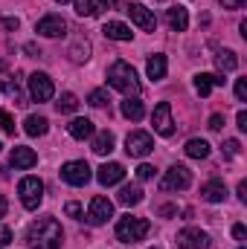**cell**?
Listing matches in <instances>:
<instances>
[{
    "mask_svg": "<svg viewBox=\"0 0 247 249\" xmlns=\"http://www.w3.org/2000/svg\"><path fill=\"white\" fill-rule=\"evenodd\" d=\"M108 84H111L114 90L125 93L128 99L143 93V84H140V78H137V70L128 61H114L108 67Z\"/></svg>",
    "mask_w": 247,
    "mask_h": 249,
    "instance_id": "7a4b0ae2",
    "label": "cell"
},
{
    "mask_svg": "<svg viewBox=\"0 0 247 249\" xmlns=\"http://www.w3.org/2000/svg\"><path fill=\"white\" fill-rule=\"evenodd\" d=\"M236 96H239V102H247V78L236 81Z\"/></svg>",
    "mask_w": 247,
    "mask_h": 249,
    "instance_id": "8d00e7d4",
    "label": "cell"
},
{
    "mask_svg": "<svg viewBox=\"0 0 247 249\" xmlns=\"http://www.w3.org/2000/svg\"><path fill=\"white\" fill-rule=\"evenodd\" d=\"M18 194H21L23 209L35 212V209L41 206V200H44V183H41L38 177H23V180L18 183Z\"/></svg>",
    "mask_w": 247,
    "mask_h": 249,
    "instance_id": "277c9868",
    "label": "cell"
},
{
    "mask_svg": "<svg viewBox=\"0 0 247 249\" xmlns=\"http://www.w3.org/2000/svg\"><path fill=\"white\" fill-rule=\"evenodd\" d=\"M178 249H206L209 247V235L206 232H201V229H195V226H189L184 232H178Z\"/></svg>",
    "mask_w": 247,
    "mask_h": 249,
    "instance_id": "7c38bea8",
    "label": "cell"
},
{
    "mask_svg": "<svg viewBox=\"0 0 247 249\" xmlns=\"http://www.w3.org/2000/svg\"><path fill=\"white\" fill-rule=\"evenodd\" d=\"M128 15H131V20L143 29V32H154L157 29V18H154V12L151 9H145L143 3H128V9H125Z\"/></svg>",
    "mask_w": 247,
    "mask_h": 249,
    "instance_id": "8fae6325",
    "label": "cell"
},
{
    "mask_svg": "<svg viewBox=\"0 0 247 249\" xmlns=\"http://www.w3.org/2000/svg\"><path fill=\"white\" fill-rule=\"evenodd\" d=\"M64 232L56 217H38L26 229V244L32 249H62Z\"/></svg>",
    "mask_w": 247,
    "mask_h": 249,
    "instance_id": "6da1fadb",
    "label": "cell"
},
{
    "mask_svg": "<svg viewBox=\"0 0 247 249\" xmlns=\"http://www.w3.org/2000/svg\"><path fill=\"white\" fill-rule=\"evenodd\" d=\"M26 81H29V96H32L35 102H50V99H53L56 87H53V78H50L47 72H32Z\"/></svg>",
    "mask_w": 247,
    "mask_h": 249,
    "instance_id": "ba28073f",
    "label": "cell"
},
{
    "mask_svg": "<svg viewBox=\"0 0 247 249\" xmlns=\"http://www.w3.org/2000/svg\"><path fill=\"white\" fill-rule=\"evenodd\" d=\"M114 217V203L108 197H93L90 200V209H87V223L90 226H102Z\"/></svg>",
    "mask_w": 247,
    "mask_h": 249,
    "instance_id": "9c48e42d",
    "label": "cell"
},
{
    "mask_svg": "<svg viewBox=\"0 0 247 249\" xmlns=\"http://www.w3.org/2000/svg\"><path fill=\"white\" fill-rule=\"evenodd\" d=\"M239 200H242V203H247V183H245V180L239 183Z\"/></svg>",
    "mask_w": 247,
    "mask_h": 249,
    "instance_id": "ee69618b",
    "label": "cell"
},
{
    "mask_svg": "<svg viewBox=\"0 0 247 249\" xmlns=\"http://www.w3.org/2000/svg\"><path fill=\"white\" fill-rule=\"evenodd\" d=\"M64 214H67V217H76V220H82V217H84V212H82V206H79V203H67V206H64Z\"/></svg>",
    "mask_w": 247,
    "mask_h": 249,
    "instance_id": "d6a6232c",
    "label": "cell"
},
{
    "mask_svg": "<svg viewBox=\"0 0 247 249\" xmlns=\"http://www.w3.org/2000/svg\"><path fill=\"white\" fill-rule=\"evenodd\" d=\"M56 107H59V113H76L79 110V99L73 93H64L62 99L56 102Z\"/></svg>",
    "mask_w": 247,
    "mask_h": 249,
    "instance_id": "f1b7e54d",
    "label": "cell"
},
{
    "mask_svg": "<svg viewBox=\"0 0 247 249\" xmlns=\"http://www.w3.org/2000/svg\"><path fill=\"white\" fill-rule=\"evenodd\" d=\"M125 151H128V157H137V160L148 157V154L154 151L151 133H145V130H131V133L125 136Z\"/></svg>",
    "mask_w": 247,
    "mask_h": 249,
    "instance_id": "5b68a950",
    "label": "cell"
},
{
    "mask_svg": "<svg viewBox=\"0 0 247 249\" xmlns=\"http://www.w3.org/2000/svg\"><path fill=\"white\" fill-rule=\"evenodd\" d=\"M96 180H99L102 186H117V183L125 180V168L120 162H105V165L96 171Z\"/></svg>",
    "mask_w": 247,
    "mask_h": 249,
    "instance_id": "5bb4252c",
    "label": "cell"
},
{
    "mask_svg": "<svg viewBox=\"0 0 247 249\" xmlns=\"http://www.w3.org/2000/svg\"><path fill=\"white\" fill-rule=\"evenodd\" d=\"M0 148H3V145H0Z\"/></svg>",
    "mask_w": 247,
    "mask_h": 249,
    "instance_id": "681fc988",
    "label": "cell"
},
{
    "mask_svg": "<svg viewBox=\"0 0 247 249\" xmlns=\"http://www.w3.org/2000/svg\"><path fill=\"white\" fill-rule=\"evenodd\" d=\"M218 3H221L224 9H242V6H245L247 0H218Z\"/></svg>",
    "mask_w": 247,
    "mask_h": 249,
    "instance_id": "f35d334b",
    "label": "cell"
},
{
    "mask_svg": "<svg viewBox=\"0 0 247 249\" xmlns=\"http://www.w3.org/2000/svg\"><path fill=\"white\" fill-rule=\"evenodd\" d=\"M236 122H239V127H242V130H247V110H239Z\"/></svg>",
    "mask_w": 247,
    "mask_h": 249,
    "instance_id": "7bdbcfd3",
    "label": "cell"
},
{
    "mask_svg": "<svg viewBox=\"0 0 247 249\" xmlns=\"http://www.w3.org/2000/svg\"><path fill=\"white\" fill-rule=\"evenodd\" d=\"M221 127H224V116H221V113L209 116V130H221Z\"/></svg>",
    "mask_w": 247,
    "mask_h": 249,
    "instance_id": "74e56055",
    "label": "cell"
},
{
    "mask_svg": "<svg viewBox=\"0 0 247 249\" xmlns=\"http://www.w3.org/2000/svg\"><path fill=\"white\" fill-rule=\"evenodd\" d=\"M35 32L44 35V38H62L64 32H67V20H64L62 15H47V18H41L35 23Z\"/></svg>",
    "mask_w": 247,
    "mask_h": 249,
    "instance_id": "4fadbf2b",
    "label": "cell"
},
{
    "mask_svg": "<svg viewBox=\"0 0 247 249\" xmlns=\"http://www.w3.org/2000/svg\"><path fill=\"white\" fill-rule=\"evenodd\" d=\"M117 200H120L123 206H140V203H143V188L140 186H123L120 194H117Z\"/></svg>",
    "mask_w": 247,
    "mask_h": 249,
    "instance_id": "484cf974",
    "label": "cell"
},
{
    "mask_svg": "<svg viewBox=\"0 0 247 249\" xmlns=\"http://www.w3.org/2000/svg\"><path fill=\"white\" fill-rule=\"evenodd\" d=\"M3 214H6V200L0 197V217H3Z\"/></svg>",
    "mask_w": 247,
    "mask_h": 249,
    "instance_id": "bcb514c9",
    "label": "cell"
},
{
    "mask_svg": "<svg viewBox=\"0 0 247 249\" xmlns=\"http://www.w3.org/2000/svg\"><path fill=\"white\" fill-rule=\"evenodd\" d=\"M212 87H224V78H221V75H212V72H198V75H195V90H198V96H209Z\"/></svg>",
    "mask_w": 247,
    "mask_h": 249,
    "instance_id": "2e32d148",
    "label": "cell"
},
{
    "mask_svg": "<svg viewBox=\"0 0 247 249\" xmlns=\"http://www.w3.org/2000/svg\"><path fill=\"white\" fill-rule=\"evenodd\" d=\"M70 61L73 64H84L87 58H90V41L84 38V35H76L73 38V44H70Z\"/></svg>",
    "mask_w": 247,
    "mask_h": 249,
    "instance_id": "9a60e30c",
    "label": "cell"
},
{
    "mask_svg": "<svg viewBox=\"0 0 247 249\" xmlns=\"http://www.w3.org/2000/svg\"><path fill=\"white\" fill-rule=\"evenodd\" d=\"M67 130H70V136H73V139L84 142V139H90V136H93V122H90V119H84V116H79V119H73V122L67 124Z\"/></svg>",
    "mask_w": 247,
    "mask_h": 249,
    "instance_id": "ffe728a7",
    "label": "cell"
},
{
    "mask_svg": "<svg viewBox=\"0 0 247 249\" xmlns=\"http://www.w3.org/2000/svg\"><path fill=\"white\" fill-rule=\"evenodd\" d=\"M99 3H102V6H108V9H114V6H117L120 0H99Z\"/></svg>",
    "mask_w": 247,
    "mask_h": 249,
    "instance_id": "f6af8a7d",
    "label": "cell"
},
{
    "mask_svg": "<svg viewBox=\"0 0 247 249\" xmlns=\"http://www.w3.org/2000/svg\"><path fill=\"white\" fill-rule=\"evenodd\" d=\"M0 127H3L6 133H15V119H12L6 110H0Z\"/></svg>",
    "mask_w": 247,
    "mask_h": 249,
    "instance_id": "836d02e7",
    "label": "cell"
},
{
    "mask_svg": "<svg viewBox=\"0 0 247 249\" xmlns=\"http://www.w3.org/2000/svg\"><path fill=\"white\" fill-rule=\"evenodd\" d=\"M184 151H186V157H192V160H206L209 157V142L206 139H189Z\"/></svg>",
    "mask_w": 247,
    "mask_h": 249,
    "instance_id": "4316f807",
    "label": "cell"
},
{
    "mask_svg": "<svg viewBox=\"0 0 247 249\" xmlns=\"http://www.w3.org/2000/svg\"><path fill=\"white\" fill-rule=\"evenodd\" d=\"M56 3H70V0H56Z\"/></svg>",
    "mask_w": 247,
    "mask_h": 249,
    "instance_id": "7dc6e473",
    "label": "cell"
},
{
    "mask_svg": "<svg viewBox=\"0 0 247 249\" xmlns=\"http://www.w3.org/2000/svg\"><path fill=\"white\" fill-rule=\"evenodd\" d=\"M102 32H105V38H114V41H131V26H125L120 20H108L105 26H102Z\"/></svg>",
    "mask_w": 247,
    "mask_h": 249,
    "instance_id": "7402d4cb",
    "label": "cell"
},
{
    "mask_svg": "<svg viewBox=\"0 0 247 249\" xmlns=\"http://www.w3.org/2000/svg\"><path fill=\"white\" fill-rule=\"evenodd\" d=\"M148 220L145 217H131V214H125L117 220V238L123 241V244H137V241H143L145 235H148Z\"/></svg>",
    "mask_w": 247,
    "mask_h": 249,
    "instance_id": "3957f363",
    "label": "cell"
},
{
    "mask_svg": "<svg viewBox=\"0 0 247 249\" xmlns=\"http://www.w3.org/2000/svg\"><path fill=\"white\" fill-rule=\"evenodd\" d=\"M90 148H93V154H99V157L111 154V151H114V133H111V130H102V133H96Z\"/></svg>",
    "mask_w": 247,
    "mask_h": 249,
    "instance_id": "cb8c5ba5",
    "label": "cell"
},
{
    "mask_svg": "<svg viewBox=\"0 0 247 249\" xmlns=\"http://www.w3.org/2000/svg\"><path fill=\"white\" fill-rule=\"evenodd\" d=\"M166 23H169L172 32H186V26H189V12H186L184 6H172V9L166 12Z\"/></svg>",
    "mask_w": 247,
    "mask_h": 249,
    "instance_id": "e0dca14e",
    "label": "cell"
},
{
    "mask_svg": "<svg viewBox=\"0 0 247 249\" xmlns=\"http://www.w3.org/2000/svg\"><path fill=\"white\" fill-rule=\"evenodd\" d=\"M0 90H3V87H0Z\"/></svg>",
    "mask_w": 247,
    "mask_h": 249,
    "instance_id": "f907efd6",
    "label": "cell"
},
{
    "mask_svg": "<svg viewBox=\"0 0 247 249\" xmlns=\"http://www.w3.org/2000/svg\"><path fill=\"white\" fill-rule=\"evenodd\" d=\"M201 197H204L206 203H221V200L227 197V186H224L221 180H209V183L201 186Z\"/></svg>",
    "mask_w": 247,
    "mask_h": 249,
    "instance_id": "d6986e66",
    "label": "cell"
},
{
    "mask_svg": "<svg viewBox=\"0 0 247 249\" xmlns=\"http://www.w3.org/2000/svg\"><path fill=\"white\" fill-rule=\"evenodd\" d=\"M166 67H169V64H166V55H160V53H157V55H151V58H148L145 72H148V78H151V81H160V78H166Z\"/></svg>",
    "mask_w": 247,
    "mask_h": 249,
    "instance_id": "603a6c76",
    "label": "cell"
},
{
    "mask_svg": "<svg viewBox=\"0 0 247 249\" xmlns=\"http://www.w3.org/2000/svg\"><path fill=\"white\" fill-rule=\"evenodd\" d=\"M233 238H236V241H245V238H247V229L242 226V223H236V226H233Z\"/></svg>",
    "mask_w": 247,
    "mask_h": 249,
    "instance_id": "ab89813d",
    "label": "cell"
},
{
    "mask_svg": "<svg viewBox=\"0 0 247 249\" xmlns=\"http://www.w3.org/2000/svg\"><path fill=\"white\" fill-rule=\"evenodd\" d=\"M151 177H154V168H151L148 162H143V165L137 168V180H143V183H145V180H151Z\"/></svg>",
    "mask_w": 247,
    "mask_h": 249,
    "instance_id": "d590c367",
    "label": "cell"
},
{
    "mask_svg": "<svg viewBox=\"0 0 247 249\" xmlns=\"http://www.w3.org/2000/svg\"><path fill=\"white\" fill-rule=\"evenodd\" d=\"M6 93H9V96H12V99H15V105H26V102H23V96H21V90H18V84H15V81H9V84H6Z\"/></svg>",
    "mask_w": 247,
    "mask_h": 249,
    "instance_id": "e575fe53",
    "label": "cell"
},
{
    "mask_svg": "<svg viewBox=\"0 0 247 249\" xmlns=\"http://www.w3.org/2000/svg\"><path fill=\"white\" fill-rule=\"evenodd\" d=\"M239 148H242V145H239V139H227V142L221 145V151H224V157H227V160L239 157Z\"/></svg>",
    "mask_w": 247,
    "mask_h": 249,
    "instance_id": "1f68e13d",
    "label": "cell"
},
{
    "mask_svg": "<svg viewBox=\"0 0 247 249\" xmlns=\"http://www.w3.org/2000/svg\"><path fill=\"white\" fill-rule=\"evenodd\" d=\"M76 3V15L79 18H96V0H73Z\"/></svg>",
    "mask_w": 247,
    "mask_h": 249,
    "instance_id": "f546056e",
    "label": "cell"
},
{
    "mask_svg": "<svg viewBox=\"0 0 247 249\" xmlns=\"http://www.w3.org/2000/svg\"><path fill=\"white\" fill-rule=\"evenodd\" d=\"M0 249H3V244H0Z\"/></svg>",
    "mask_w": 247,
    "mask_h": 249,
    "instance_id": "c3c4849f",
    "label": "cell"
},
{
    "mask_svg": "<svg viewBox=\"0 0 247 249\" xmlns=\"http://www.w3.org/2000/svg\"><path fill=\"white\" fill-rule=\"evenodd\" d=\"M3 26H6V29H18L21 20H18V18H3Z\"/></svg>",
    "mask_w": 247,
    "mask_h": 249,
    "instance_id": "b9f144b4",
    "label": "cell"
},
{
    "mask_svg": "<svg viewBox=\"0 0 247 249\" xmlns=\"http://www.w3.org/2000/svg\"><path fill=\"white\" fill-rule=\"evenodd\" d=\"M120 110H123V116H125V119H131V122H140V119L145 116V107H143V102H140L137 96L125 99L123 105H120Z\"/></svg>",
    "mask_w": 247,
    "mask_h": 249,
    "instance_id": "44dd1931",
    "label": "cell"
},
{
    "mask_svg": "<svg viewBox=\"0 0 247 249\" xmlns=\"http://www.w3.org/2000/svg\"><path fill=\"white\" fill-rule=\"evenodd\" d=\"M90 165L84 162V160H73V162H64L62 165V180L67 186H87L90 183Z\"/></svg>",
    "mask_w": 247,
    "mask_h": 249,
    "instance_id": "8992f818",
    "label": "cell"
},
{
    "mask_svg": "<svg viewBox=\"0 0 247 249\" xmlns=\"http://www.w3.org/2000/svg\"><path fill=\"white\" fill-rule=\"evenodd\" d=\"M189 186H192V171H189L186 165H172V168L166 171L163 183H160L163 191H184V188H189Z\"/></svg>",
    "mask_w": 247,
    "mask_h": 249,
    "instance_id": "52a82bcc",
    "label": "cell"
},
{
    "mask_svg": "<svg viewBox=\"0 0 247 249\" xmlns=\"http://www.w3.org/2000/svg\"><path fill=\"white\" fill-rule=\"evenodd\" d=\"M9 160H12L15 168H32V165L38 162V154H35L32 148H21V145H18V148H12V157H9Z\"/></svg>",
    "mask_w": 247,
    "mask_h": 249,
    "instance_id": "ac0fdd59",
    "label": "cell"
},
{
    "mask_svg": "<svg viewBox=\"0 0 247 249\" xmlns=\"http://www.w3.org/2000/svg\"><path fill=\"white\" fill-rule=\"evenodd\" d=\"M215 67H218L221 72H233V70L239 67L236 53H233V50H218V53H215Z\"/></svg>",
    "mask_w": 247,
    "mask_h": 249,
    "instance_id": "83f0119b",
    "label": "cell"
},
{
    "mask_svg": "<svg viewBox=\"0 0 247 249\" xmlns=\"http://www.w3.org/2000/svg\"><path fill=\"white\" fill-rule=\"evenodd\" d=\"M47 127H50V122L44 119V116H26V122H23V133L26 136H44L47 133Z\"/></svg>",
    "mask_w": 247,
    "mask_h": 249,
    "instance_id": "d4e9b609",
    "label": "cell"
},
{
    "mask_svg": "<svg viewBox=\"0 0 247 249\" xmlns=\"http://www.w3.org/2000/svg\"><path fill=\"white\" fill-rule=\"evenodd\" d=\"M0 244H3V247H9V244H12V232H9L6 226H0Z\"/></svg>",
    "mask_w": 247,
    "mask_h": 249,
    "instance_id": "60d3db41",
    "label": "cell"
},
{
    "mask_svg": "<svg viewBox=\"0 0 247 249\" xmlns=\"http://www.w3.org/2000/svg\"><path fill=\"white\" fill-rule=\"evenodd\" d=\"M87 105H93V107H105V105H108V90H93V93L87 96Z\"/></svg>",
    "mask_w": 247,
    "mask_h": 249,
    "instance_id": "4dcf8cb0",
    "label": "cell"
},
{
    "mask_svg": "<svg viewBox=\"0 0 247 249\" xmlns=\"http://www.w3.org/2000/svg\"><path fill=\"white\" fill-rule=\"evenodd\" d=\"M151 124L160 136H172L175 133V119H172V105L169 102H160L151 113Z\"/></svg>",
    "mask_w": 247,
    "mask_h": 249,
    "instance_id": "30bf717a",
    "label": "cell"
}]
</instances>
